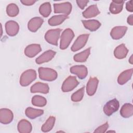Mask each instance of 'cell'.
I'll return each instance as SVG.
<instances>
[{
	"label": "cell",
	"instance_id": "cell-1",
	"mask_svg": "<svg viewBox=\"0 0 133 133\" xmlns=\"http://www.w3.org/2000/svg\"><path fill=\"white\" fill-rule=\"evenodd\" d=\"M38 74L41 79L47 81H54L58 76L57 73L55 70L47 68H39Z\"/></svg>",
	"mask_w": 133,
	"mask_h": 133
},
{
	"label": "cell",
	"instance_id": "cell-2",
	"mask_svg": "<svg viewBox=\"0 0 133 133\" xmlns=\"http://www.w3.org/2000/svg\"><path fill=\"white\" fill-rule=\"evenodd\" d=\"M74 37V33L71 29H66L64 30L61 36L60 48L62 50L67 48Z\"/></svg>",
	"mask_w": 133,
	"mask_h": 133
},
{
	"label": "cell",
	"instance_id": "cell-3",
	"mask_svg": "<svg viewBox=\"0 0 133 133\" xmlns=\"http://www.w3.org/2000/svg\"><path fill=\"white\" fill-rule=\"evenodd\" d=\"M36 78V71L33 69H29L21 74L20 78V84L22 86H27Z\"/></svg>",
	"mask_w": 133,
	"mask_h": 133
},
{
	"label": "cell",
	"instance_id": "cell-4",
	"mask_svg": "<svg viewBox=\"0 0 133 133\" xmlns=\"http://www.w3.org/2000/svg\"><path fill=\"white\" fill-rule=\"evenodd\" d=\"M61 32V29H60L49 30L46 33L45 39L47 43L55 46H57Z\"/></svg>",
	"mask_w": 133,
	"mask_h": 133
},
{
	"label": "cell",
	"instance_id": "cell-5",
	"mask_svg": "<svg viewBox=\"0 0 133 133\" xmlns=\"http://www.w3.org/2000/svg\"><path fill=\"white\" fill-rule=\"evenodd\" d=\"M78 84L79 82L75 76H69L63 82L61 89L63 92H69L73 90Z\"/></svg>",
	"mask_w": 133,
	"mask_h": 133
},
{
	"label": "cell",
	"instance_id": "cell-6",
	"mask_svg": "<svg viewBox=\"0 0 133 133\" xmlns=\"http://www.w3.org/2000/svg\"><path fill=\"white\" fill-rule=\"evenodd\" d=\"M119 106V102L115 98L107 102L104 105L103 110L105 115L110 116L118 110Z\"/></svg>",
	"mask_w": 133,
	"mask_h": 133
},
{
	"label": "cell",
	"instance_id": "cell-7",
	"mask_svg": "<svg viewBox=\"0 0 133 133\" xmlns=\"http://www.w3.org/2000/svg\"><path fill=\"white\" fill-rule=\"evenodd\" d=\"M54 12L56 14H64L69 15L72 10V5L69 2H64L59 4H54Z\"/></svg>",
	"mask_w": 133,
	"mask_h": 133
},
{
	"label": "cell",
	"instance_id": "cell-8",
	"mask_svg": "<svg viewBox=\"0 0 133 133\" xmlns=\"http://www.w3.org/2000/svg\"><path fill=\"white\" fill-rule=\"evenodd\" d=\"M89 34H82L77 37L74 43H73L72 47L71 50L72 51H76L81 49H82L86 44Z\"/></svg>",
	"mask_w": 133,
	"mask_h": 133
},
{
	"label": "cell",
	"instance_id": "cell-9",
	"mask_svg": "<svg viewBox=\"0 0 133 133\" xmlns=\"http://www.w3.org/2000/svg\"><path fill=\"white\" fill-rule=\"evenodd\" d=\"M5 29L7 35L14 36L17 34L19 30L18 23L13 20L7 21L5 24Z\"/></svg>",
	"mask_w": 133,
	"mask_h": 133
},
{
	"label": "cell",
	"instance_id": "cell-10",
	"mask_svg": "<svg viewBox=\"0 0 133 133\" xmlns=\"http://www.w3.org/2000/svg\"><path fill=\"white\" fill-rule=\"evenodd\" d=\"M70 70L71 73L76 75L80 79L85 78L88 74L87 68L83 65L73 66L70 68Z\"/></svg>",
	"mask_w": 133,
	"mask_h": 133
},
{
	"label": "cell",
	"instance_id": "cell-11",
	"mask_svg": "<svg viewBox=\"0 0 133 133\" xmlns=\"http://www.w3.org/2000/svg\"><path fill=\"white\" fill-rule=\"evenodd\" d=\"M13 118V113L9 109L4 108L0 110V122L1 123L8 124L12 122Z\"/></svg>",
	"mask_w": 133,
	"mask_h": 133
},
{
	"label": "cell",
	"instance_id": "cell-12",
	"mask_svg": "<svg viewBox=\"0 0 133 133\" xmlns=\"http://www.w3.org/2000/svg\"><path fill=\"white\" fill-rule=\"evenodd\" d=\"M99 81L96 77H90L86 85V92L89 96H93L96 92Z\"/></svg>",
	"mask_w": 133,
	"mask_h": 133
},
{
	"label": "cell",
	"instance_id": "cell-13",
	"mask_svg": "<svg viewBox=\"0 0 133 133\" xmlns=\"http://www.w3.org/2000/svg\"><path fill=\"white\" fill-rule=\"evenodd\" d=\"M42 50L40 45L37 44H33L28 45L24 49V54L29 58L35 57Z\"/></svg>",
	"mask_w": 133,
	"mask_h": 133
},
{
	"label": "cell",
	"instance_id": "cell-14",
	"mask_svg": "<svg viewBox=\"0 0 133 133\" xmlns=\"http://www.w3.org/2000/svg\"><path fill=\"white\" fill-rule=\"evenodd\" d=\"M127 27L125 26H118L113 28L110 32V35L114 39L121 38L126 33Z\"/></svg>",
	"mask_w": 133,
	"mask_h": 133
},
{
	"label": "cell",
	"instance_id": "cell-15",
	"mask_svg": "<svg viewBox=\"0 0 133 133\" xmlns=\"http://www.w3.org/2000/svg\"><path fill=\"white\" fill-rule=\"evenodd\" d=\"M56 52L51 50H48L43 54H42L41 56H39L38 58H37L35 60L36 63L37 64H42L45 62H47L50 61L55 56Z\"/></svg>",
	"mask_w": 133,
	"mask_h": 133
},
{
	"label": "cell",
	"instance_id": "cell-16",
	"mask_svg": "<svg viewBox=\"0 0 133 133\" xmlns=\"http://www.w3.org/2000/svg\"><path fill=\"white\" fill-rule=\"evenodd\" d=\"M44 22V20L40 17H34L31 19L28 24V29L31 31L35 32L42 26Z\"/></svg>",
	"mask_w": 133,
	"mask_h": 133
},
{
	"label": "cell",
	"instance_id": "cell-17",
	"mask_svg": "<svg viewBox=\"0 0 133 133\" xmlns=\"http://www.w3.org/2000/svg\"><path fill=\"white\" fill-rule=\"evenodd\" d=\"M49 90L48 84L41 82H37L33 85L30 89L32 93L41 92L43 94H47Z\"/></svg>",
	"mask_w": 133,
	"mask_h": 133
},
{
	"label": "cell",
	"instance_id": "cell-18",
	"mask_svg": "<svg viewBox=\"0 0 133 133\" xmlns=\"http://www.w3.org/2000/svg\"><path fill=\"white\" fill-rule=\"evenodd\" d=\"M17 128L20 133H29L31 132L32 129L31 123L24 119H21L19 122Z\"/></svg>",
	"mask_w": 133,
	"mask_h": 133
},
{
	"label": "cell",
	"instance_id": "cell-19",
	"mask_svg": "<svg viewBox=\"0 0 133 133\" xmlns=\"http://www.w3.org/2000/svg\"><path fill=\"white\" fill-rule=\"evenodd\" d=\"M100 12L97 6L96 5H92L89 6L85 10H84L82 15L83 17L86 18H90L96 17L100 14Z\"/></svg>",
	"mask_w": 133,
	"mask_h": 133
},
{
	"label": "cell",
	"instance_id": "cell-20",
	"mask_svg": "<svg viewBox=\"0 0 133 133\" xmlns=\"http://www.w3.org/2000/svg\"><path fill=\"white\" fill-rule=\"evenodd\" d=\"M128 50L124 44H122L115 48L114 51V55L115 58L122 59L125 58L128 54Z\"/></svg>",
	"mask_w": 133,
	"mask_h": 133
},
{
	"label": "cell",
	"instance_id": "cell-21",
	"mask_svg": "<svg viewBox=\"0 0 133 133\" xmlns=\"http://www.w3.org/2000/svg\"><path fill=\"white\" fill-rule=\"evenodd\" d=\"M85 28L90 31H95L101 26V23L97 20H82Z\"/></svg>",
	"mask_w": 133,
	"mask_h": 133
},
{
	"label": "cell",
	"instance_id": "cell-22",
	"mask_svg": "<svg viewBox=\"0 0 133 133\" xmlns=\"http://www.w3.org/2000/svg\"><path fill=\"white\" fill-rule=\"evenodd\" d=\"M132 69H130L122 72L118 77V83L119 85H123L127 82L131 78L132 75Z\"/></svg>",
	"mask_w": 133,
	"mask_h": 133
},
{
	"label": "cell",
	"instance_id": "cell-23",
	"mask_svg": "<svg viewBox=\"0 0 133 133\" xmlns=\"http://www.w3.org/2000/svg\"><path fill=\"white\" fill-rule=\"evenodd\" d=\"M123 1H113L110 5V11L113 14H119L123 9Z\"/></svg>",
	"mask_w": 133,
	"mask_h": 133
},
{
	"label": "cell",
	"instance_id": "cell-24",
	"mask_svg": "<svg viewBox=\"0 0 133 133\" xmlns=\"http://www.w3.org/2000/svg\"><path fill=\"white\" fill-rule=\"evenodd\" d=\"M90 49L91 48L89 47L84 51L75 55L73 57L74 60L78 62H85L90 54Z\"/></svg>",
	"mask_w": 133,
	"mask_h": 133
},
{
	"label": "cell",
	"instance_id": "cell-25",
	"mask_svg": "<svg viewBox=\"0 0 133 133\" xmlns=\"http://www.w3.org/2000/svg\"><path fill=\"white\" fill-rule=\"evenodd\" d=\"M25 115L31 119H34L40 116L44 113V110L41 109H36L31 107H28L25 111Z\"/></svg>",
	"mask_w": 133,
	"mask_h": 133
},
{
	"label": "cell",
	"instance_id": "cell-26",
	"mask_svg": "<svg viewBox=\"0 0 133 133\" xmlns=\"http://www.w3.org/2000/svg\"><path fill=\"white\" fill-rule=\"evenodd\" d=\"M121 116L124 118L131 117L133 114V106L130 103L124 104L120 111Z\"/></svg>",
	"mask_w": 133,
	"mask_h": 133
},
{
	"label": "cell",
	"instance_id": "cell-27",
	"mask_svg": "<svg viewBox=\"0 0 133 133\" xmlns=\"http://www.w3.org/2000/svg\"><path fill=\"white\" fill-rule=\"evenodd\" d=\"M68 18V16L65 15L54 16L48 20V24L51 26L58 25L61 24Z\"/></svg>",
	"mask_w": 133,
	"mask_h": 133
},
{
	"label": "cell",
	"instance_id": "cell-28",
	"mask_svg": "<svg viewBox=\"0 0 133 133\" xmlns=\"http://www.w3.org/2000/svg\"><path fill=\"white\" fill-rule=\"evenodd\" d=\"M56 118L54 116H51L48 117L45 123L42 125L41 130L43 132H48L51 130L54 126Z\"/></svg>",
	"mask_w": 133,
	"mask_h": 133
},
{
	"label": "cell",
	"instance_id": "cell-29",
	"mask_svg": "<svg viewBox=\"0 0 133 133\" xmlns=\"http://www.w3.org/2000/svg\"><path fill=\"white\" fill-rule=\"evenodd\" d=\"M51 11V5L49 2H46L42 4L39 8L40 14L44 17H47Z\"/></svg>",
	"mask_w": 133,
	"mask_h": 133
},
{
	"label": "cell",
	"instance_id": "cell-30",
	"mask_svg": "<svg viewBox=\"0 0 133 133\" xmlns=\"http://www.w3.org/2000/svg\"><path fill=\"white\" fill-rule=\"evenodd\" d=\"M47 103V100L44 97L35 95L33 96L32 98V103L33 105L36 107H44L46 105Z\"/></svg>",
	"mask_w": 133,
	"mask_h": 133
},
{
	"label": "cell",
	"instance_id": "cell-31",
	"mask_svg": "<svg viewBox=\"0 0 133 133\" xmlns=\"http://www.w3.org/2000/svg\"><path fill=\"white\" fill-rule=\"evenodd\" d=\"M19 8L17 5L14 3L9 4L6 8L7 14L11 17H14L19 14Z\"/></svg>",
	"mask_w": 133,
	"mask_h": 133
},
{
	"label": "cell",
	"instance_id": "cell-32",
	"mask_svg": "<svg viewBox=\"0 0 133 133\" xmlns=\"http://www.w3.org/2000/svg\"><path fill=\"white\" fill-rule=\"evenodd\" d=\"M85 87L83 86L76 92H74L71 96V100L73 102H78L82 100L84 97Z\"/></svg>",
	"mask_w": 133,
	"mask_h": 133
},
{
	"label": "cell",
	"instance_id": "cell-33",
	"mask_svg": "<svg viewBox=\"0 0 133 133\" xmlns=\"http://www.w3.org/2000/svg\"><path fill=\"white\" fill-rule=\"evenodd\" d=\"M109 127V124L108 123V122H105L104 124H102V125H101L100 126L98 127L95 131L94 132H105L107 130V129Z\"/></svg>",
	"mask_w": 133,
	"mask_h": 133
},
{
	"label": "cell",
	"instance_id": "cell-34",
	"mask_svg": "<svg viewBox=\"0 0 133 133\" xmlns=\"http://www.w3.org/2000/svg\"><path fill=\"white\" fill-rule=\"evenodd\" d=\"M88 2V1H76V3L77 5L81 9H84L85 7L87 5Z\"/></svg>",
	"mask_w": 133,
	"mask_h": 133
},
{
	"label": "cell",
	"instance_id": "cell-35",
	"mask_svg": "<svg viewBox=\"0 0 133 133\" xmlns=\"http://www.w3.org/2000/svg\"><path fill=\"white\" fill-rule=\"evenodd\" d=\"M132 0L129 1L127 2L126 4V8L127 11L129 12L133 11V7H132Z\"/></svg>",
	"mask_w": 133,
	"mask_h": 133
},
{
	"label": "cell",
	"instance_id": "cell-36",
	"mask_svg": "<svg viewBox=\"0 0 133 133\" xmlns=\"http://www.w3.org/2000/svg\"><path fill=\"white\" fill-rule=\"evenodd\" d=\"M36 1H33V0H24V1H20V2L22 3V4L26 6H31L33 5Z\"/></svg>",
	"mask_w": 133,
	"mask_h": 133
},
{
	"label": "cell",
	"instance_id": "cell-37",
	"mask_svg": "<svg viewBox=\"0 0 133 133\" xmlns=\"http://www.w3.org/2000/svg\"><path fill=\"white\" fill-rule=\"evenodd\" d=\"M127 21L129 25H133V15H130V16H128V17L127 18Z\"/></svg>",
	"mask_w": 133,
	"mask_h": 133
},
{
	"label": "cell",
	"instance_id": "cell-38",
	"mask_svg": "<svg viewBox=\"0 0 133 133\" xmlns=\"http://www.w3.org/2000/svg\"><path fill=\"white\" fill-rule=\"evenodd\" d=\"M129 62L130 63V64H132L133 63V61H132V55H131V56H130V58H129Z\"/></svg>",
	"mask_w": 133,
	"mask_h": 133
}]
</instances>
